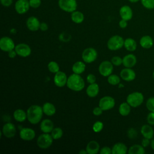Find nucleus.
<instances>
[{
	"label": "nucleus",
	"mask_w": 154,
	"mask_h": 154,
	"mask_svg": "<svg viewBox=\"0 0 154 154\" xmlns=\"http://www.w3.org/2000/svg\"><path fill=\"white\" fill-rule=\"evenodd\" d=\"M43 114L42 106L38 105H32L26 111L27 119L31 124H37L42 120Z\"/></svg>",
	"instance_id": "obj_1"
},
{
	"label": "nucleus",
	"mask_w": 154,
	"mask_h": 154,
	"mask_svg": "<svg viewBox=\"0 0 154 154\" xmlns=\"http://www.w3.org/2000/svg\"><path fill=\"white\" fill-rule=\"evenodd\" d=\"M66 85L69 89L75 91H79L84 88L85 82L80 75L73 73L68 77Z\"/></svg>",
	"instance_id": "obj_2"
},
{
	"label": "nucleus",
	"mask_w": 154,
	"mask_h": 154,
	"mask_svg": "<svg viewBox=\"0 0 154 154\" xmlns=\"http://www.w3.org/2000/svg\"><path fill=\"white\" fill-rule=\"evenodd\" d=\"M144 101L143 94L138 91H134L129 94L126 97V102L131 107L137 108L140 106Z\"/></svg>",
	"instance_id": "obj_3"
},
{
	"label": "nucleus",
	"mask_w": 154,
	"mask_h": 154,
	"mask_svg": "<svg viewBox=\"0 0 154 154\" xmlns=\"http://www.w3.org/2000/svg\"><path fill=\"white\" fill-rule=\"evenodd\" d=\"M125 40L120 35H113L107 42V47L111 51H117L124 46Z\"/></svg>",
	"instance_id": "obj_4"
},
{
	"label": "nucleus",
	"mask_w": 154,
	"mask_h": 154,
	"mask_svg": "<svg viewBox=\"0 0 154 154\" xmlns=\"http://www.w3.org/2000/svg\"><path fill=\"white\" fill-rule=\"evenodd\" d=\"M53 138L49 133H43L40 134L37 140V146L43 149L49 148L53 143Z\"/></svg>",
	"instance_id": "obj_5"
},
{
	"label": "nucleus",
	"mask_w": 154,
	"mask_h": 154,
	"mask_svg": "<svg viewBox=\"0 0 154 154\" xmlns=\"http://www.w3.org/2000/svg\"><path fill=\"white\" fill-rule=\"evenodd\" d=\"M59 7L63 11L68 13H72L76 10L77 2L76 0H58Z\"/></svg>",
	"instance_id": "obj_6"
},
{
	"label": "nucleus",
	"mask_w": 154,
	"mask_h": 154,
	"mask_svg": "<svg viewBox=\"0 0 154 154\" xmlns=\"http://www.w3.org/2000/svg\"><path fill=\"white\" fill-rule=\"evenodd\" d=\"M97 57V53L93 48H88L85 49L82 53V58L84 63H91L94 62Z\"/></svg>",
	"instance_id": "obj_7"
},
{
	"label": "nucleus",
	"mask_w": 154,
	"mask_h": 154,
	"mask_svg": "<svg viewBox=\"0 0 154 154\" xmlns=\"http://www.w3.org/2000/svg\"><path fill=\"white\" fill-rule=\"evenodd\" d=\"M99 73L105 77L109 76L113 71V64L109 61L105 60L102 61L99 66Z\"/></svg>",
	"instance_id": "obj_8"
},
{
	"label": "nucleus",
	"mask_w": 154,
	"mask_h": 154,
	"mask_svg": "<svg viewBox=\"0 0 154 154\" xmlns=\"http://www.w3.org/2000/svg\"><path fill=\"white\" fill-rule=\"evenodd\" d=\"M115 105V100L109 96L102 97L99 102V106L103 111H107L112 109Z\"/></svg>",
	"instance_id": "obj_9"
},
{
	"label": "nucleus",
	"mask_w": 154,
	"mask_h": 154,
	"mask_svg": "<svg viewBox=\"0 0 154 154\" xmlns=\"http://www.w3.org/2000/svg\"><path fill=\"white\" fill-rule=\"evenodd\" d=\"M15 45L14 41L9 37H2L0 40V48L2 51L9 52L14 49Z\"/></svg>",
	"instance_id": "obj_10"
},
{
	"label": "nucleus",
	"mask_w": 154,
	"mask_h": 154,
	"mask_svg": "<svg viewBox=\"0 0 154 154\" xmlns=\"http://www.w3.org/2000/svg\"><path fill=\"white\" fill-rule=\"evenodd\" d=\"M30 7L29 0H17L14 5L15 10L19 14L26 13Z\"/></svg>",
	"instance_id": "obj_11"
},
{
	"label": "nucleus",
	"mask_w": 154,
	"mask_h": 154,
	"mask_svg": "<svg viewBox=\"0 0 154 154\" xmlns=\"http://www.w3.org/2000/svg\"><path fill=\"white\" fill-rule=\"evenodd\" d=\"M15 51L17 55L22 57H27L31 53V49L29 46L26 43H19L15 46Z\"/></svg>",
	"instance_id": "obj_12"
},
{
	"label": "nucleus",
	"mask_w": 154,
	"mask_h": 154,
	"mask_svg": "<svg viewBox=\"0 0 154 154\" xmlns=\"http://www.w3.org/2000/svg\"><path fill=\"white\" fill-rule=\"evenodd\" d=\"M67 78H68L64 72L62 71H58L55 73L54 82L56 86L58 87H63L67 84Z\"/></svg>",
	"instance_id": "obj_13"
},
{
	"label": "nucleus",
	"mask_w": 154,
	"mask_h": 154,
	"mask_svg": "<svg viewBox=\"0 0 154 154\" xmlns=\"http://www.w3.org/2000/svg\"><path fill=\"white\" fill-rule=\"evenodd\" d=\"M120 75L123 80L127 82H130L134 80L136 77V73L135 71L131 68L128 67L123 69L120 73Z\"/></svg>",
	"instance_id": "obj_14"
},
{
	"label": "nucleus",
	"mask_w": 154,
	"mask_h": 154,
	"mask_svg": "<svg viewBox=\"0 0 154 154\" xmlns=\"http://www.w3.org/2000/svg\"><path fill=\"white\" fill-rule=\"evenodd\" d=\"M16 132V128L13 123L8 122L4 125L2 129V133L5 137L12 138L15 135Z\"/></svg>",
	"instance_id": "obj_15"
},
{
	"label": "nucleus",
	"mask_w": 154,
	"mask_h": 154,
	"mask_svg": "<svg viewBox=\"0 0 154 154\" xmlns=\"http://www.w3.org/2000/svg\"><path fill=\"white\" fill-rule=\"evenodd\" d=\"M19 135L24 141H31L35 137V132L32 128H23L20 129Z\"/></svg>",
	"instance_id": "obj_16"
},
{
	"label": "nucleus",
	"mask_w": 154,
	"mask_h": 154,
	"mask_svg": "<svg viewBox=\"0 0 154 154\" xmlns=\"http://www.w3.org/2000/svg\"><path fill=\"white\" fill-rule=\"evenodd\" d=\"M27 28L31 31H36L40 29V22L39 20L35 16L28 17L26 22Z\"/></svg>",
	"instance_id": "obj_17"
},
{
	"label": "nucleus",
	"mask_w": 154,
	"mask_h": 154,
	"mask_svg": "<svg viewBox=\"0 0 154 154\" xmlns=\"http://www.w3.org/2000/svg\"><path fill=\"white\" fill-rule=\"evenodd\" d=\"M119 14L122 19L127 21L131 20L133 16L132 10L131 8L128 5L122 6L120 9Z\"/></svg>",
	"instance_id": "obj_18"
},
{
	"label": "nucleus",
	"mask_w": 154,
	"mask_h": 154,
	"mask_svg": "<svg viewBox=\"0 0 154 154\" xmlns=\"http://www.w3.org/2000/svg\"><path fill=\"white\" fill-rule=\"evenodd\" d=\"M137 58L135 55L132 54H129L125 55L123 58V63L122 64L125 67L131 68L134 67L137 63Z\"/></svg>",
	"instance_id": "obj_19"
},
{
	"label": "nucleus",
	"mask_w": 154,
	"mask_h": 154,
	"mask_svg": "<svg viewBox=\"0 0 154 154\" xmlns=\"http://www.w3.org/2000/svg\"><path fill=\"white\" fill-rule=\"evenodd\" d=\"M40 127L43 133H50L54 129V123L50 119H46L42 121Z\"/></svg>",
	"instance_id": "obj_20"
},
{
	"label": "nucleus",
	"mask_w": 154,
	"mask_h": 154,
	"mask_svg": "<svg viewBox=\"0 0 154 154\" xmlns=\"http://www.w3.org/2000/svg\"><path fill=\"white\" fill-rule=\"evenodd\" d=\"M112 154H126L128 151L127 146L123 143H117L112 147Z\"/></svg>",
	"instance_id": "obj_21"
},
{
	"label": "nucleus",
	"mask_w": 154,
	"mask_h": 154,
	"mask_svg": "<svg viewBox=\"0 0 154 154\" xmlns=\"http://www.w3.org/2000/svg\"><path fill=\"white\" fill-rule=\"evenodd\" d=\"M141 133L144 138L152 139L154 135V131L150 125H144L141 128Z\"/></svg>",
	"instance_id": "obj_22"
},
{
	"label": "nucleus",
	"mask_w": 154,
	"mask_h": 154,
	"mask_svg": "<svg viewBox=\"0 0 154 154\" xmlns=\"http://www.w3.org/2000/svg\"><path fill=\"white\" fill-rule=\"evenodd\" d=\"M85 149L88 154H96L100 150V146L96 141L92 140L87 144Z\"/></svg>",
	"instance_id": "obj_23"
},
{
	"label": "nucleus",
	"mask_w": 154,
	"mask_h": 154,
	"mask_svg": "<svg viewBox=\"0 0 154 154\" xmlns=\"http://www.w3.org/2000/svg\"><path fill=\"white\" fill-rule=\"evenodd\" d=\"M99 86L97 84H90L86 90V93L90 97H95L99 93Z\"/></svg>",
	"instance_id": "obj_24"
},
{
	"label": "nucleus",
	"mask_w": 154,
	"mask_h": 154,
	"mask_svg": "<svg viewBox=\"0 0 154 154\" xmlns=\"http://www.w3.org/2000/svg\"><path fill=\"white\" fill-rule=\"evenodd\" d=\"M140 46L144 49H149L153 45V40L150 35H144L140 40Z\"/></svg>",
	"instance_id": "obj_25"
},
{
	"label": "nucleus",
	"mask_w": 154,
	"mask_h": 154,
	"mask_svg": "<svg viewBox=\"0 0 154 154\" xmlns=\"http://www.w3.org/2000/svg\"><path fill=\"white\" fill-rule=\"evenodd\" d=\"M43 111L45 114L48 116H52L55 114L56 112V108L54 104L50 102H46L42 106Z\"/></svg>",
	"instance_id": "obj_26"
},
{
	"label": "nucleus",
	"mask_w": 154,
	"mask_h": 154,
	"mask_svg": "<svg viewBox=\"0 0 154 154\" xmlns=\"http://www.w3.org/2000/svg\"><path fill=\"white\" fill-rule=\"evenodd\" d=\"M124 47L125 49L130 52H133L136 50L137 44L136 41L132 38H127L124 42Z\"/></svg>",
	"instance_id": "obj_27"
},
{
	"label": "nucleus",
	"mask_w": 154,
	"mask_h": 154,
	"mask_svg": "<svg viewBox=\"0 0 154 154\" xmlns=\"http://www.w3.org/2000/svg\"><path fill=\"white\" fill-rule=\"evenodd\" d=\"M13 117L17 122H23L27 119L26 112L22 109H17L13 112Z\"/></svg>",
	"instance_id": "obj_28"
},
{
	"label": "nucleus",
	"mask_w": 154,
	"mask_h": 154,
	"mask_svg": "<svg viewBox=\"0 0 154 154\" xmlns=\"http://www.w3.org/2000/svg\"><path fill=\"white\" fill-rule=\"evenodd\" d=\"M72 69L74 73L80 75L85 71V64L84 62H82L81 61H78L73 64Z\"/></svg>",
	"instance_id": "obj_29"
},
{
	"label": "nucleus",
	"mask_w": 154,
	"mask_h": 154,
	"mask_svg": "<svg viewBox=\"0 0 154 154\" xmlns=\"http://www.w3.org/2000/svg\"><path fill=\"white\" fill-rule=\"evenodd\" d=\"M144 147L142 145L134 144L131 146L128 151L129 154H144L145 153Z\"/></svg>",
	"instance_id": "obj_30"
},
{
	"label": "nucleus",
	"mask_w": 154,
	"mask_h": 154,
	"mask_svg": "<svg viewBox=\"0 0 154 154\" xmlns=\"http://www.w3.org/2000/svg\"><path fill=\"white\" fill-rule=\"evenodd\" d=\"M71 19L75 23H81L84 20V16L82 12L75 10L71 13Z\"/></svg>",
	"instance_id": "obj_31"
},
{
	"label": "nucleus",
	"mask_w": 154,
	"mask_h": 154,
	"mask_svg": "<svg viewBox=\"0 0 154 154\" xmlns=\"http://www.w3.org/2000/svg\"><path fill=\"white\" fill-rule=\"evenodd\" d=\"M131 106L126 102L122 103L119 107V112L120 114L122 116H127L131 112Z\"/></svg>",
	"instance_id": "obj_32"
},
{
	"label": "nucleus",
	"mask_w": 154,
	"mask_h": 154,
	"mask_svg": "<svg viewBox=\"0 0 154 154\" xmlns=\"http://www.w3.org/2000/svg\"><path fill=\"white\" fill-rule=\"evenodd\" d=\"M107 81L108 83L112 85H116L120 82V77L114 74H111L109 76H108Z\"/></svg>",
	"instance_id": "obj_33"
},
{
	"label": "nucleus",
	"mask_w": 154,
	"mask_h": 154,
	"mask_svg": "<svg viewBox=\"0 0 154 154\" xmlns=\"http://www.w3.org/2000/svg\"><path fill=\"white\" fill-rule=\"evenodd\" d=\"M48 69L49 71L52 73H56L60 71V67L58 63L54 61H50L48 64Z\"/></svg>",
	"instance_id": "obj_34"
},
{
	"label": "nucleus",
	"mask_w": 154,
	"mask_h": 154,
	"mask_svg": "<svg viewBox=\"0 0 154 154\" xmlns=\"http://www.w3.org/2000/svg\"><path fill=\"white\" fill-rule=\"evenodd\" d=\"M51 133V135L54 140H58L61 138L63 136V131L61 128H55Z\"/></svg>",
	"instance_id": "obj_35"
},
{
	"label": "nucleus",
	"mask_w": 154,
	"mask_h": 154,
	"mask_svg": "<svg viewBox=\"0 0 154 154\" xmlns=\"http://www.w3.org/2000/svg\"><path fill=\"white\" fill-rule=\"evenodd\" d=\"M141 2L143 7L147 9L154 8V0H141Z\"/></svg>",
	"instance_id": "obj_36"
},
{
	"label": "nucleus",
	"mask_w": 154,
	"mask_h": 154,
	"mask_svg": "<svg viewBox=\"0 0 154 154\" xmlns=\"http://www.w3.org/2000/svg\"><path fill=\"white\" fill-rule=\"evenodd\" d=\"M103 123L100 121H97L93 124L92 129L94 132L98 133V132H100L103 129Z\"/></svg>",
	"instance_id": "obj_37"
},
{
	"label": "nucleus",
	"mask_w": 154,
	"mask_h": 154,
	"mask_svg": "<svg viewBox=\"0 0 154 154\" xmlns=\"http://www.w3.org/2000/svg\"><path fill=\"white\" fill-rule=\"evenodd\" d=\"M146 105L150 112H154V97H149L146 101Z\"/></svg>",
	"instance_id": "obj_38"
},
{
	"label": "nucleus",
	"mask_w": 154,
	"mask_h": 154,
	"mask_svg": "<svg viewBox=\"0 0 154 154\" xmlns=\"http://www.w3.org/2000/svg\"><path fill=\"white\" fill-rule=\"evenodd\" d=\"M111 62L112 63V64L116 66H120L122 63H123V58H122L121 57H119V56H114L113 57H112L111 60Z\"/></svg>",
	"instance_id": "obj_39"
},
{
	"label": "nucleus",
	"mask_w": 154,
	"mask_h": 154,
	"mask_svg": "<svg viewBox=\"0 0 154 154\" xmlns=\"http://www.w3.org/2000/svg\"><path fill=\"white\" fill-rule=\"evenodd\" d=\"M71 36L69 34L66 32H62L59 36V38L62 42H68L70 40Z\"/></svg>",
	"instance_id": "obj_40"
},
{
	"label": "nucleus",
	"mask_w": 154,
	"mask_h": 154,
	"mask_svg": "<svg viewBox=\"0 0 154 154\" xmlns=\"http://www.w3.org/2000/svg\"><path fill=\"white\" fill-rule=\"evenodd\" d=\"M29 5L31 8H37L41 5V0H29Z\"/></svg>",
	"instance_id": "obj_41"
},
{
	"label": "nucleus",
	"mask_w": 154,
	"mask_h": 154,
	"mask_svg": "<svg viewBox=\"0 0 154 154\" xmlns=\"http://www.w3.org/2000/svg\"><path fill=\"white\" fill-rule=\"evenodd\" d=\"M128 136L131 139H134L137 136V132L134 128H130L128 131Z\"/></svg>",
	"instance_id": "obj_42"
},
{
	"label": "nucleus",
	"mask_w": 154,
	"mask_h": 154,
	"mask_svg": "<svg viewBox=\"0 0 154 154\" xmlns=\"http://www.w3.org/2000/svg\"><path fill=\"white\" fill-rule=\"evenodd\" d=\"M147 123L150 125H154V112H150L147 116Z\"/></svg>",
	"instance_id": "obj_43"
},
{
	"label": "nucleus",
	"mask_w": 154,
	"mask_h": 154,
	"mask_svg": "<svg viewBox=\"0 0 154 154\" xmlns=\"http://www.w3.org/2000/svg\"><path fill=\"white\" fill-rule=\"evenodd\" d=\"M99 152L100 154H111L112 153V149L108 146H104L100 149Z\"/></svg>",
	"instance_id": "obj_44"
},
{
	"label": "nucleus",
	"mask_w": 154,
	"mask_h": 154,
	"mask_svg": "<svg viewBox=\"0 0 154 154\" xmlns=\"http://www.w3.org/2000/svg\"><path fill=\"white\" fill-rule=\"evenodd\" d=\"M96 81V78L95 76L94 75L90 73L87 75V81L89 83V84H93V83H95Z\"/></svg>",
	"instance_id": "obj_45"
},
{
	"label": "nucleus",
	"mask_w": 154,
	"mask_h": 154,
	"mask_svg": "<svg viewBox=\"0 0 154 154\" xmlns=\"http://www.w3.org/2000/svg\"><path fill=\"white\" fill-rule=\"evenodd\" d=\"M102 112H103V109L99 106L94 108V109H93V114L96 116H99L101 115L102 114Z\"/></svg>",
	"instance_id": "obj_46"
},
{
	"label": "nucleus",
	"mask_w": 154,
	"mask_h": 154,
	"mask_svg": "<svg viewBox=\"0 0 154 154\" xmlns=\"http://www.w3.org/2000/svg\"><path fill=\"white\" fill-rule=\"evenodd\" d=\"M1 4L4 7H9L13 3V0H0Z\"/></svg>",
	"instance_id": "obj_47"
},
{
	"label": "nucleus",
	"mask_w": 154,
	"mask_h": 154,
	"mask_svg": "<svg viewBox=\"0 0 154 154\" xmlns=\"http://www.w3.org/2000/svg\"><path fill=\"white\" fill-rule=\"evenodd\" d=\"M150 144V139L144 137V138H143V139L142 140V141H141V145H142L144 147H147Z\"/></svg>",
	"instance_id": "obj_48"
},
{
	"label": "nucleus",
	"mask_w": 154,
	"mask_h": 154,
	"mask_svg": "<svg viewBox=\"0 0 154 154\" xmlns=\"http://www.w3.org/2000/svg\"><path fill=\"white\" fill-rule=\"evenodd\" d=\"M119 25L121 28H126L127 25H128V23H127V20H125L124 19H121L119 22Z\"/></svg>",
	"instance_id": "obj_49"
},
{
	"label": "nucleus",
	"mask_w": 154,
	"mask_h": 154,
	"mask_svg": "<svg viewBox=\"0 0 154 154\" xmlns=\"http://www.w3.org/2000/svg\"><path fill=\"white\" fill-rule=\"evenodd\" d=\"M48 29V25L45 22H42L40 25V29L42 31H46Z\"/></svg>",
	"instance_id": "obj_50"
},
{
	"label": "nucleus",
	"mask_w": 154,
	"mask_h": 154,
	"mask_svg": "<svg viewBox=\"0 0 154 154\" xmlns=\"http://www.w3.org/2000/svg\"><path fill=\"white\" fill-rule=\"evenodd\" d=\"M16 55H17V53L14 49L8 52V56L11 58H14L16 56Z\"/></svg>",
	"instance_id": "obj_51"
},
{
	"label": "nucleus",
	"mask_w": 154,
	"mask_h": 154,
	"mask_svg": "<svg viewBox=\"0 0 154 154\" xmlns=\"http://www.w3.org/2000/svg\"><path fill=\"white\" fill-rule=\"evenodd\" d=\"M152 149L154 150V138L152 139L151 141H150V144Z\"/></svg>",
	"instance_id": "obj_52"
},
{
	"label": "nucleus",
	"mask_w": 154,
	"mask_h": 154,
	"mask_svg": "<svg viewBox=\"0 0 154 154\" xmlns=\"http://www.w3.org/2000/svg\"><path fill=\"white\" fill-rule=\"evenodd\" d=\"M79 154H86V153H87V150H86V149H82V150H81L79 152Z\"/></svg>",
	"instance_id": "obj_53"
},
{
	"label": "nucleus",
	"mask_w": 154,
	"mask_h": 154,
	"mask_svg": "<svg viewBox=\"0 0 154 154\" xmlns=\"http://www.w3.org/2000/svg\"><path fill=\"white\" fill-rule=\"evenodd\" d=\"M129 2H132V3H135V2H138V1H140V0H128Z\"/></svg>",
	"instance_id": "obj_54"
},
{
	"label": "nucleus",
	"mask_w": 154,
	"mask_h": 154,
	"mask_svg": "<svg viewBox=\"0 0 154 154\" xmlns=\"http://www.w3.org/2000/svg\"><path fill=\"white\" fill-rule=\"evenodd\" d=\"M152 75H153V79H154V70H153V74H152Z\"/></svg>",
	"instance_id": "obj_55"
}]
</instances>
